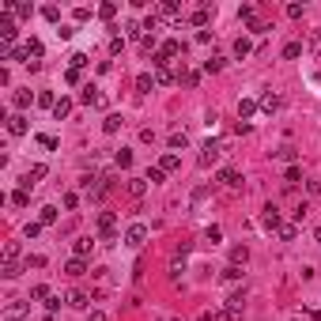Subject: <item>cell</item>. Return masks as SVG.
Returning <instances> with one entry per match:
<instances>
[{"mask_svg": "<svg viewBox=\"0 0 321 321\" xmlns=\"http://www.w3.org/2000/svg\"><path fill=\"white\" fill-rule=\"evenodd\" d=\"M27 317H30V306L23 299H8L0 310V321H27Z\"/></svg>", "mask_w": 321, "mask_h": 321, "instance_id": "6da1fadb", "label": "cell"}, {"mask_svg": "<svg viewBox=\"0 0 321 321\" xmlns=\"http://www.w3.org/2000/svg\"><path fill=\"white\" fill-rule=\"evenodd\" d=\"M181 50H186V45H181V42H174V38H166V42L159 45V53H155V57H151V64H155V68H166V61H170V57H178Z\"/></svg>", "mask_w": 321, "mask_h": 321, "instance_id": "7a4b0ae2", "label": "cell"}, {"mask_svg": "<svg viewBox=\"0 0 321 321\" xmlns=\"http://www.w3.org/2000/svg\"><path fill=\"white\" fill-rule=\"evenodd\" d=\"M219 155H223V144H219V140H204V144H200V155H197V163H200V166H212Z\"/></svg>", "mask_w": 321, "mask_h": 321, "instance_id": "3957f363", "label": "cell"}, {"mask_svg": "<svg viewBox=\"0 0 321 321\" xmlns=\"http://www.w3.org/2000/svg\"><path fill=\"white\" fill-rule=\"evenodd\" d=\"M114 231H117L114 212H102V215H99V238H102V242H114Z\"/></svg>", "mask_w": 321, "mask_h": 321, "instance_id": "277c9868", "label": "cell"}, {"mask_svg": "<svg viewBox=\"0 0 321 321\" xmlns=\"http://www.w3.org/2000/svg\"><path fill=\"white\" fill-rule=\"evenodd\" d=\"M144 238H148V223H132V227L125 231V242L132 246V250H136V246H144Z\"/></svg>", "mask_w": 321, "mask_h": 321, "instance_id": "5b68a950", "label": "cell"}, {"mask_svg": "<svg viewBox=\"0 0 321 321\" xmlns=\"http://www.w3.org/2000/svg\"><path fill=\"white\" fill-rule=\"evenodd\" d=\"M261 223H264L268 231H280V227H284V219H280V208H276V204H264V212H261Z\"/></svg>", "mask_w": 321, "mask_h": 321, "instance_id": "8992f818", "label": "cell"}, {"mask_svg": "<svg viewBox=\"0 0 321 321\" xmlns=\"http://www.w3.org/2000/svg\"><path fill=\"white\" fill-rule=\"evenodd\" d=\"M0 42H8V45H15V19L12 15H0Z\"/></svg>", "mask_w": 321, "mask_h": 321, "instance_id": "52a82bcc", "label": "cell"}, {"mask_svg": "<svg viewBox=\"0 0 321 321\" xmlns=\"http://www.w3.org/2000/svg\"><path fill=\"white\" fill-rule=\"evenodd\" d=\"M45 174H50V170H45V163H34V166H30V170H27V174H23V189H30V186H38V181H42V178H45Z\"/></svg>", "mask_w": 321, "mask_h": 321, "instance_id": "ba28073f", "label": "cell"}, {"mask_svg": "<svg viewBox=\"0 0 321 321\" xmlns=\"http://www.w3.org/2000/svg\"><path fill=\"white\" fill-rule=\"evenodd\" d=\"M79 99H83L87 106H99V110L106 106V95H99V87H95V83H87V87H83V95H79Z\"/></svg>", "mask_w": 321, "mask_h": 321, "instance_id": "9c48e42d", "label": "cell"}, {"mask_svg": "<svg viewBox=\"0 0 321 321\" xmlns=\"http://www.w3.org/2000/svg\"><path fill=\"white\" fill-rule=\"evenodd\" d=\"M27 117H23V114H8V132H12V136H27Z\"/></svg>", "mask_w": 321, "mask_h": 321, "instance_id": "30bf717a", "label": "cell"}, {"mask_svg": "<svg viewBox=\"0 0 321 321\" xmlns=\"http://www.w3.org/2000/svg\"><path fill=\"white\" fill-rule=\"evenodd\" d=\"M30 102H38V95H30V91H27V87H19V91H15V95H12V106H15V110H27V106H30Z\"/></svg>", "mask_w": 321, "mask_h": 321, "instance_id": "8fae6325", "label": "cell"}, {"mask_svg": "<svg viewBox=\"0 0 321 321\" xmlns=\"http://www.w3.org/2000/svg\"><path fill=\"white\" fill-rule=\"evenodd\" d=\"M215 178H219V186H227V189H235V186H238V170H235V166H223Z\"/></svg>", "mask_w": 321, "mask_h": 321, "instance_id": "7c38bea8", "label": "cell"}, {"mask_svg": "<svg viewBox=\"0 0 321 321\" xmlns=\"http://www.w3.org/2000/svg\"><path fill=\"white\" fill-rule=\"evenodd\" d=\"M261 110H264V114H276V110H280V95L276 91H264L261 95Z\"/></svg>", "mask_w": 321, "mask_h": 321, "instance_id": "4fadbf2b", "label": "cell"}, {"mask_svg": "<svg viewBox=\"0 0 321 321\" xmlns=\"http://www.w3.org/2000/svg\"><path fill=\"white\" fill-rule=\"evenodd\" d=\"M257 110H261V102H253V99H238V117H242V121H246V117H253Z\"/></svg>", "mask_w": 321, "mask_h": 321, "instance_id": "5bb4252c", "label": "cell"}, {"mask_svg": "<svg viewBox=\"0 0 321 321\" xmlns=\"http://www.w3.org/2000/svg\"><path fill=\"white\" fill-rule=\"evenodd\" d=\"M208 19H212V8H208V4H204V8H197V12L189 15L193 27H208Z\"/></svg>", "mask_w": 321, "mask_h": 321, "instance_id": "9a60e30c", "label": "cell"}, {"mask_svg": "<svg viewBox=\"0 0 321 321\" xmlns=\"http://www.w3.org/2000/svg\"><path fill=\"white\" fill-rule=\"evenodd\" d=\"M178 166H181V159H178V155H174V151H166V155H163V159H159V170H163V174H170V170H178Z\"/></svg>", "mask_w": 321, "mask_h": 321, "instance_id": "2e32d148", "label": "cell"}, {"mask_svg": "<svg viewBox=\"0 0 321 321\" xmlns=\"http://www.w3.org/2000/svg\"><path fill=\"white\" fill-rule=\"evenodd\" d=\"M64 302H68L72 310H83V306H87V302H91V299H87L83 291H68V295H64Z\"/></svg>", "mask_w": 321, "mask_h": 321, "instance_id": "e0dca14e", "label": "cell"}, {"mask_svg": "<svg viewBox=\"0 0 321 321\" xmlns=\"http://www.w3.org/2000/svg\"><path fill=\"white\" fill-rule=\"evenodd\" d=\"M64 272H68V276H83V272H87V261H83V257H72V261L64 264Z\"/></svg>", "mask_w": 321, "mask_h": 321, "instance_id": "ac0fdd59", "label": "cell"}, {"mask_svg": "<svg viewBox=\"0 0 321 321\" xmlns=\"http://www.w3.org/2000/svg\"><path fill=\"white\" fill-rule=\"evenodd\" d=\"M159 15H170V19H178V15H181V4H178V0H163V4H159Z\"/></svg>", "mask_w": 321, "mask_h": 321, "instance_id": "d6986e66", "label": "cell"}, {"mask_svg": "<svg viewBox=\"0 0 321 321\" xmlns=\"http://www.w3.org/2000/svg\"><path fill=\"white\" fill-rule=\"evenodd\" d=\"M166 144H170V151H178V148H186V144H189V136H186V128H174V132H170V140H166Z\"/></svg>", "mask_w": 321, "mask_h": 321, "instance_id": "ffe728a7", "label": "cell"}, {"mask_svg": "<svg viewBox=\"0 0 321 321\" xmlns=\"http://www.w3.org/2000/svg\"><path fill=\"white\" fill-rule=\"evenodd\" d=\"M72 250H76V257H83V261H87V253L95 250V242H91V238H76V242H72Z\"/></svg>", "mask_w": 321, "mask_h": 321, "instance_id": "44dd1931", "label": "cell"}, {"mask_svg": "<svg viewBox=\"0 0 321 321\" xmlns=\"http://www.w3.org/2000/svg\"><path fill=\"white\" fill-rule=\"evenodd\" d=\"M227 310L242 314V310H246V291H235V295H231V299H227Z\"/></svg>", "mask_w": 321, "mask_h": 321, "instance_id": "7402d4cb", "label": "cell"}, {"mask_svg": "<svg viewBox=\"0 0 321 321\" xmlns=\"http://www.w3.org/2000/svg\"><path fill=\"white\" fill-rule=\"evenodd\" d=\"M121 125H125V121H121V114H106V121H102V132H110V136H114Z\"/></svg>", "mask_w": 321, "mask_h": 321, "instance_id": "603a6c76", "label": "cell"}, {"mask_svg": "<svg viewBox=\"0 0 321 321\" xmlns=\"http://www.w3.org/2000/svg\"><path fill=\"white\" fill-rule=\"evenodd\" d=\"M223 64H227V57H223V53H212V57L204 61V72H223Z\"/></svg>", "mask_w": 321, "mask_h": 321, "instance_id": "cb8c5ba5", "label": "cell"}, {"mask_svg": "<svg viewBox=\"0 0 321 321\" xmlns=\"http://www.w3.org/2000/svg\"><path fill=\"white\" fill-rule=\"evenodd\" d=\"M68 114H72V99H64V95H61V99H57V106H53V117L61 121V117H68Z\"/></svg>", "mask_w": 321, "mask_h": 321, "instance_id": "d4e9b609", "label": "cell"}, {"mask_svg": "<svg viewBox=\"0 0 321 321\" xmlns=\"http://www.w3.org/2000/svg\"><path fill=\"white\" fill-rule=\"evenodd\" d=\"M204 321H238V314L223 306V310H215V314H204Z\"/></svg>", "mask_w": 321, "mask_h": 321, "instance_id": "484cf974", "label": "cell"}, {"mask_svg": "<svg viewBox=\"0 0 321 321\" xmlns=\"http://www.w3.org/2000/svg\"><path fill=\"white\" fill-rule=\"evenodd\" d=\"M148 193V178H132L128 181V197H144Z\"/></svg>", "mask_w": 321, "mask_h": 321, "instance_id": "4316f807", "label": "cell"}, {"mask_svg": "<svg viewBox=\"0 0 321 321\" xmlns=\"http://www.w3.org/2000/svg\"><path fill=\"white\" fill-rule=\"evenodd\" d=\"M246 261H250V250H246V246H235V250H231V264H238V268H242Z\"/></svg>", "mask_w": 321, "mask_h": 321, "instance_id": "83f0119b", "label": "cell"}, {"mask_svg": "<svg viewBox=\"0 0 321 321\" xmlns=\"http://www.w3.org/2000/svg\"><path fill=\"white\" fill-rule=\"evenodd\" d=\"M19 272H23V264H19V261H4V268H0V276H4V280H15V276H19Z\"/></svg>", "mask_w": 321, "mask_h": 321, "instance_id": "f1b7e54d", "label": "cell"}, {"mask_svg": "<svg viewBox=\"0 0 321 321\" xmlns=\"http://www.w3.org/2000/svg\"><path fill=\"white\" fill-rule=\"evenodd\" d=\"M174 83V72L170 68H155V87H170Z\"/></svg>", "mask_w": 321, "mask_h": 321, "instance_id": "f546056e", "label": "cell"}, {"mask_svg": "<svg viewBox=\"0 0 321 321\" xmlns=\"http://www.w3.org/2000/svg\"><path fill=\"white\" fill-rule=\"evenodd\" d=\"M238 19L253 27V23H257V8H253V4H242V8H238Z\"/></svg>", "mask_w": 321, "mask_h": 321, "instance_id": "4dcf8cb0", "label": "cell"}, {"mask_svg": "<svg viewBox=\"0 0 321 321\" xmlns=\"http://www.w3.org/2000/svg\"><path fill=\"white\" fill-rule=\"evenodd\" d=\"M151 87H155V76H148V72H144V76H136V91H140V95H148Z\"/></svg>", "mask_w": 321, "mask_h": 321, "instance_id": "1f68e13d", "label": "cell"}, {"mask_svg": "<svg viewBox=\"0 0 321 321\" xmlns=\"http://www.w3.org/2000/svg\"><path fill=\"white\" fill-rule=\"evenodd\" d=\"M284 57H287V61H299V57H302V42H287V45H284Z\"/></svg>", "mask_w": 321, "mask_h": 321, "instance_id": "d6a6232c", "label": "cell"}, {"mask_svg": "<svg viewBox=\"0 0 321 321\" xmlns=\"http://www.w3.org/2000/svg\"><path fill=\"white\" fill-rule=\"evenodd\" d=\"M114 163L121 166V170H128V166H132V151H128V148H121V151L114 155Z\"/></svg>", "mask_w": 321, "mask_h": 321, "instance_id": "836d02e7", "label": "cell"}, {"mask_svg": "<svg viewBox=\"0 0 321 321\" xmlns=\"http://www.w3.org/2000/svg\"><path fill=\"white\" fill-rule=\"evenodd\" d=\"M178 79H181L186 87H197V83H200V72H197V68H186V72H181Z\"/></svg>", "mask_w": 321, "mask_h": 321, "instance_id": "e575fe53", "label": "cell"}, {"mask_svg": "<svg viewBox=\"0 0 321 321\" xmlns=\"http://www.w3.org/2000/svg\"><path fill=\"white\" fill-rule=\"evenodd\" d=\"M250 50H253V45H250V38H238V42H235V57H238V61H242V57H250Z\"/></svg>", "mask_w": 321, "mask_h": 321, "instance_id": "d590c367", "label": "cell"}, {"mask_svg": "<svg viewBox=\"0 0 321 321\" xmlns=\"http://www.w3.org/2000/svg\"><path fill=\"white\" fill-rule=\"evenodd\" d=\"M276 235H280V242H295V235H299V231H295V223H284Z\"/></svg>", "mask_w": 321, "mask_h": 321, "instance_id": "8d00e7d4", "label": "cell"}, {"mask_svg": "<svg viewBox=\"0 0 321 321\" xmlns=\"http://www.w3.org/2000/svg\"><path fill=\"white\" fill-rule=\"evenodd\" d=\"M30 299H34V302H45V299H50V287H45V284H34V287H30Z\"/></svg>", "mask_w": 321, "mask_h": 321, "instance_id": "74e56055", "label": "cell"}, {"mask_svg": "<svg viewBox=\"0 0 321 321\" xmlns=\"http://www.w3.org/2000/svg\"><path fill=\"white\" fill-rule=\"evenodd\" d=\"M38 223H42V227H53V223H57V208H42V219H38Z\"/></svg>", "mask_w": 321, "mask_h": 321, "instance_id": "f35d334b", "label": "cell"}, {"mask_svg": "<svg viewBox=\"0 0 321 321\" xmlns=\"http://www.w3.org/2000/svg\"><path fill=\"white\" fill-rule=\"evenodd\" d=\"M38 106H42V110H53V106H57L53 91H38Z\"/></svg>", "mask_w": 321, "mask_h": 321, "instance_id": "ab89813d", "label": "cell"}, {"mask_svg": "<svg viewBox=\"0 0 321 321\" xmlns=\"http://www.w3.org/2000/svg\"><path fill=\"white\" fill-rule=\"evenodd\" d=\"M181 272H186V257H174L170 261V280H178Z\"/></svg>", "mask_w": 321, "mask_h": 321, "instance_id": "60d3db41", "label": "cell"}, {"mask_svg": "<svg viewBox=\"0 0 321 321\" xmlns=\"http://www.w3.org/2000/svg\"><path fill=\"white\" fill-rule=\"evenodd\" d=\"M99 15H102V19H114V15H117V4H114V0H106V4H99Z\"/></svg>", "mask_w": 321, "mask_h": 321, "instance_id": "b9f144b4", "label": "cell"}, {"mask_svg": "<svg viewBox=\"0 0 321 321\" xmlns=\"http://www.w3.org/2000/svg\"><path fill=\"white\" fill-rule=\"evenodd\" d=\"M223 280H231V284L242 280V268H238V264H227V268H223Z\"/></svg>", "mask_w": 321, "mask_h": 321, "instance_id": "7bdbcfd3", "label": "cell"}, {"mask_svg": "<svg viewBox=\"0 0 321 321\" xmlns=\"http://www.w3.org/2000/svg\"><path fill=\"white\" fill-rule=\"evenodd\" d=\"M284 181H287V186H295V181H302V170H299V166H287Z\"/></svg>", "mask_w": 321, "mask_h": 321, "instance_id": "ee69618b", "label": "cell"}, {"mask_svg": "<svg viewBox=\"0 0 321 321\" xmlns=\"http://www.w3.org/2000/svg\"><path fill=\"white\" fill-rule=\"evenodd\" d=\"M42 15H45L50 23H57V19H61V8H57V4H45V8H42Z\"/></svg>", "mask_w": 321, "mask_h": 321, "instance_id": "f6af8a7d", "label": "cell"}, {"mask_svg": "<svg viewBox=\"0 0 321 321\" xmlns=\"http://www.w3.org/2000/svg\"><path fill=\"white\" fill-rule=\"evenodd\" d=\"M219 238H223V231H219V227H208V231H204V242H208V246H215Z\"/></svg>", "mask_w": 321, "mask_h": 321, "instance_id": "bcb514c9", "label": "cell"}, {"mask_svg": "<svg viewBox=\"0 0 321 321\" xmlns=\"http://www.w3.org/2000/svg\"><path fill=\"white\" fill-rule=\"evenodd\" d=\"M4 261H19V242H8L4 246Z\"/></svg>", "mask_w": 321, "mask_h": 321, "instance_id": "7dc6e473", "label": "cell"}, {"mask_svg": "<svg viewBox=\"0 0 321 321\" xmlns=\"http://www.w3.org/2000/svg\"><path fill=\"white\" fill-rule=\"evenodd\" d=\"M27 200H30V197H27V189H19V193H12V204H15V208H27Z\"/></svg>", "mask_w": 321, "mask_h": 321, "instance_id": "c3c4849f", "label": "cell"}, {"mask_svg": "<svg viewBox=\"0 0 321 321\" xmlns=\"http://www.w3.org/2000/svg\"><path fill=\"white\" fill-rule=\"evenodd\" d=\"M38 144H42V148H50V151H53V148H57V136H50V132H42V136H38Z\"/></svg>", "mask_w": 321, "mask_h": 321, "instance_id": "681fc988", "label": "cell"}, {"mask_svg": "<svg viewBox=\"0 0 321 321\" xmlns=\"http://www.w3.org/2000/svg\"><path fill=\"white\" fill-rule=\"evenodd\" d=\"M121 50H125V38L114 34V38H110V53H121Z\"/></svg>", "mask_w": 321, "mask_h": 321, "instance_id": "f907efd6", "label": "cell"}, {"mask_svg": "<svg viewBox=\"0 0 321 321\" xmlns=\"http://www.w3.org/2000/svg\"><path fill=\"white\" fill-rule=\"evenodd\" d=\"M163 178H166V174L159 170V166H151V170H148V181H151V186H159V181H163Z\"/></svg>", "mask_w": 321, "mask_h": 321, "instance_id": "816d5d0a", "label": "cell"}, {"mask_svg": "<svg viewBox=\"0 0 321 321\" xmlns=\"http://www.w3.org/2000/svg\"><path fill=\"white\" fill-rule=\"evenodd\" d=\"M140 45H144V53H151V50H155V34H144Z\"/></svg>", "mask_w": 321, "mask_h": 321, "instance_id": "f5cc1de1", "label": "cell"}, {"mask_svg": "<svg viewBox=\"0 0 321 321\" xmlns=\"http://www.w3.org/2000/svg\"><path fill=\"white\" fill-rule=\"evenodd\" d=\"M83 64H87V53H72V68L83 72Z\"/></svg>", "mask_w": 321, "mask_h": 321, "instance_id": "db71d44e", "label": "cell"}, {"mask_svg": "<svg viewBox=\"0 0 321 321\" xmlns=\"http://www.w3.org/2000/svg\"><path fill=\"white\" fill-rule=\"evenodd\" d=\"M42 235V223H27V238H38Z\"/></svg>", "mask_w": 321, "mask_h": 321, "instance_id": "11a10c76", "label": "cell"}, {"mask_svg": "<svg viewBox=\"0 0 321 321\" xmlns=\"http://www.w3.org/2000/svg\"><path fill=\"white\" fill-rule=\"evenodd\" d=\"M287 15H291V19H302V4H287Z\"/></svg>", "mask_w": 321, "mask_h": 321, "instance_id": "9f6ffc18", "label": "cell"}, {"mask_svg": "<svg viewBox=\"0 0 321 321\" xmlns=\"http://www.w3.org/2000/svg\"><path fill=\"white\" fill-rule=\"evenodd\" d=\"M310 50H314V53L321 50V34H317V30H314V34H310Z\"/></svg>", "mask_w": 321, "mask_h": 321, "instance_id": "6f0895ef", "label": "cell"}, {"mask_svg": "<svg viewBox=\"0 0 321 321\" xmlns=\"http://www.w3.org/2000/svg\"><path fill=\"white\" fill-rule=\"evenodd\" d=\"M87 321H106V314H99V310H91V314H87Z\"/></svg>", "mask_w": 321, "mask_h": 321, "instance_id": "680465c9", "label": "cell"}, {"mask_svg": "<svg viewBox=\"0 0 321 321\" xmlns=\"http://www.w3.org/2000/svg\"><path fill=\"white\" fill-rule=\"evenodd\" d=\"M310 321H321V310H310Z\"/></svg>", "mask_w": 321, "mask_h": 321, "instance_id": "91938a15", "label": "cell"}, {"mask_svg": "<svg viewBox=\"0 0 321 321\" xmlns=\"http://www.w3.org/2000/svg\"><path fill=\"white\" fill-rule=\"evenodd\" d=\"M310 189H314V193H321V181H310Z\"/></svg>", "mask_w": 321, "mask_h": 321, "instance_id": "94428289", "label": "cell"}, {"mask_svg": "<svg viewBox=\"0 0 321 321\" xmlns=\"http://www.w3.org/2000/svg\"><path fill=\"white\" fill-rule=\"evenodd\" d=\"M314 238H317V246H321V227H317V231H314Z\"/></svg>", "mask_w": 321, "mask_h": 321, "instance_id": "6125c7cd", "label": "cell"}, {"mask_svg": "<svg viewBox=\"0 0 321 321\" xmlns=\"http://www.w3.org/2000/svg\"><path fill=\"white\" fill-rule=\"evenodd\" d=\"M159 321H174V317H159Z\"/></svg>", "mask_w": 321, "mask_h": 321, "instance_id": "be15d7a7", "label": "cell"}]
</instances>
